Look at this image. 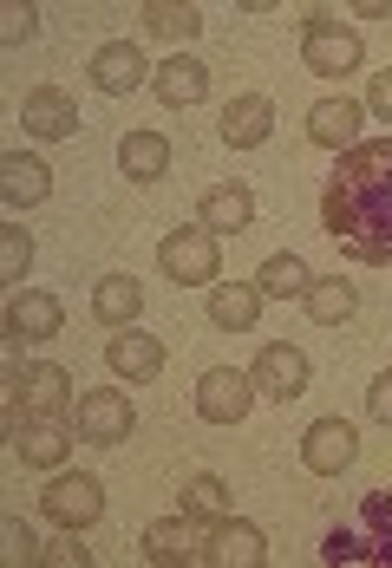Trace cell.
<instances>
[{
	"label": "cell",
	"instance_id": "obj_1",
	"mask_svg": "<svg viewBox=\"0 0 392 568\" xmlns=\"http://www.w3.org/2000/svg\"><path fill=\"white\" fill-rule=\"evenodd\" d=\"M321 223L366 268L392 262V138L353 144L321 190Z\"/></svg>",
	"mask_w": 392,
	"mask_h": 568
},
{
	"label": "cell",
	"instance_id": "obj_2",
	"mask_svg": "<svg viewBox=\"0 0 392 568\" xmlns=\"http://www.w3.org/2000/svg\"><path fill=\"white\" fill-rule=\"evenodd\" d=\"M321 562H334V568L392 562V497H380V490H373V497H360V504L328 529Z\"/></svg>",
	"mask_w": 392,
	"mask_h": 568
},
{
	"label": "cell",
	"instance_id": "obj_3",
	"mask_svg": "<svg viewBox=\"0 0 392 568\" xmlns=\"http://www.w3.org/2000/svg\"><path fill=\"white\" fill-rule=\"evenodd\" d=\"M360 53H366V47H360V33H353V27H340L334 13H321V7L308 13L301 59H308V72H314V79H346V72L360 65Z\"/></svg>",
	"mask_w": 392,
	"mask_h": 568
},
{
	"label": "cell",
	"instance_id": "obj_4",
	"mask_svg": "<svg viewBox=\"0 0 392 568\" xmlns=\"http://www.w3.org/2000/svg\"><path fill=\"white\" fill-rule=\"evenodd\" d=\"M158 268H164L177 287H210L217 268H223V248H217L210 229H177V235L158 242Z\"/></svg>",
	"mask_w": 392,
	"mask_h": 568
},
{
	"label": "cell",
	"instance_id": "obj_5",
	"mask_svg": "<svg viewBox=\"0 0 392 568\" xmlns=\"http://www.w3.org/2000/svg\"><path fill=\"white\" fill-rule=\"evenodd\" d=\"M72 405V373L66 366H13L7 373V412H27V418H59Z\"/></svg>",
	"mask_w": 392,
	"mask_h": 568
},
{
	"label": "cell",
	"instance_id": "obj_6",
	"mask_svg": "<svg viewBox=\"0 0 392 568\" xmlns=\"http://www.w3.org/2000/svg\"><path fill=\"white\" fill-rule=\"evenodd\" d=\"M249 405H255V379L235 373V366H210V373L197 379V418H203V425H242Z\"/></svg>",
	"mask_w": 392,
	"mask_h": 568
},
{
	"label": "cell",
	"instance_id": "obj_7",
	"mask_svg": "<svg viewBox=\"0 0 392 568\" xmlns=\"http://www.w3.org/2000/svg\"><path fill=\"white\" fill-rule=\"evenodd\" d=\"M353 457H360V432H353L346 418H314V425L301 432V464H308L314 477H340Z\"/></svg>",
	"mask_w": 392,
	"mask_h": 568
},
{
	"label": "cell",
	"instance_id": "obj_8",
	"mask_svg": "<svg viewBox=\"0 0 392 568\" xmlns=\"http://www.w3.org/2000/svg\"><path fill=\"white\" fill-rule=\"evenodd\" d=\"M40 504H47V516L66 523V529H92V523L105 516V484L86 477V470H79V477H53Z\"/></svg>",
	"mask_w": 392,
	"mask_h": 568
},
{
	"label": "cell",
	"instance_id": "obj_9",
	"mask_svg": "<svg viewBox=\"0 0 392 568\" xmlns=\"http://www.w3.org/2000/svg\"><path fill=\"white\" fill-rule=\"evenodd\" d=\"M249 379H255V393H262V398H281V405H288V398L308 393V353H301V346H288V341H269Z\"/></svg>",
	"mask_w": 392,
	"mask_h": 568
},
{
	"label": "cell",
	"instance_id": "obj_10",
	"mask_svg": "<svg viewBox=\"0 0 392 568\" xmlns=\"http://www.w3.org/2000/svg\"><path fill=\"white\" fill-rule=\"evenodd\" d=\"M59 321H66V307H59L53 294L27 287V294H13V301H7V346H40V341H53Z\"/></svg>",
	"mask_w": 392,
	"mask_h": 568
},
{
	"label": "cell",
	"instance_id": "obj_11",
	"mask_svg": "<svg viewBox=\"0 0 392 568\" xmlns=\"http://www.w3.org/2000/svg\"><path fill=\"white\" fill-rule=\"evenodd\" d=\"M20 131L59 144V138H72V131H79V105H72L59 85H33V92H27V105H20Z\"/></svg>",
	"mask_w": 392,
	"mask_h": 568
},
{
	"label": "cell",
	"instance_id": "obj_12",
	"mask_svg": "<svg viewBox=\"0 0 392 568\" xmlns=\"http://www.w3.org/2000/svg\"><path fill=\"white\" fill-rule=\"evenodd\" d=\"M72 452V425L66 418H27L20 432H13V457L27 464V470H59Z\"/></svg>",
	"mask_w": 392,
	"mask_h": 568
},
{
	"label": "cell",
	"instance_id": "obj_13",
	"mask_svg": "<svg viewBox=\"0 0 392 568\" xmlns=\"http://www.w3.org/2000/svg\"><path fill=\"white\" fill-rule=\"evenodd\" d=\"M79 438H86V445H124V438H131V398L124 393H86L79 398Z\"/></svg>",
	"mask_w": 392,
	"mask_h": 568
},
{
	"label": "cell",
	"instance_id": "obj_14",
	"mask_svg": "<svg viewBox=\"0 0 392 568\" xmlns=\"http://www.w3.org/2000/svg\"><path fill=\"white\" fill-rule=\"evenodd\" d=\"M203 562H217V568H262V562H269V542H262V529H255V523L223 516V523H217V536H210V549H203Z\"/></svg>",
	"mask_w": 392,
	"mask_h": 568
},
{
	"label": "cell",
	"instance_id": "obj_15",
	"mask_svg": "<svg viewBox=\"0 0 392 568\" xmlns=\"http://www.w3.org/2000/svg\"><path fill=\"white\" fill-rule=\"evenodd\" d=\"M203 549H210V542H197L190 516H164V523L144 529V556L158 568H190V562H203Z\"/></svg>",
	"mask_w": 392,
	"mask_h": 568
},
{
	"label": "cell",
	"instance_id": "obj_16",
	"mask_svg": "<svg viewBox=\"0 0 392 568\" xmlns=\"http://www.w3.org/2000/svg\"><path fill=\"white\" fill-rule=\"evenodd\" d=\"M105 359H112L118 379H158L164 373V341H151V334H138V327H118V341L105 346Z\"/></svg>",
	"mask_w": 392,
	"mask_h": 568
},
{
	"label": "cell",
	"instance_id": "obj_17",
	"mask_svg": "<svg viewBox=\"0 0 392 568\" xmlns=\"http://www.w3.org/2000/svg\"><path fill=\"white\" fill-rule=\"evenodd\" d=\"M203 229L210 235H242V229L255 223V196H249V183H217V190H203Z\"/></svg>",
	"mask_w": 392,
	"mask_h": 568
},
{
	"label": "cell",
	"instance_id": "obj_18",
	"mask_svg": "<svg viewBox=\"0 0 392 568\" xmlns=\"http://www.w3.org/2000/svg\"><path fill=\"white\" fill-rule=\"evenodd\" d=\"M92 79H99V92L124 99V92H138V85H144V53H138L131 40H112V47H99V53H92Z\"/></svg>",
	"mask_w": 392,
	"mask_h": 568
},
{
	"label": "cell",
	"instance_id": "obj_19",
	"mask_svg": "<svg viewBox=\"0 0 392 568\" xmlns=\"http://www.w3.org/2000/svg\"><path fill=\"white\" fill-rule=\"evenodd\" d=\"M269 131H275V105H269L262 92H242V99H229V112H223V138H229V144L255 151Z\"/></svg>",
	"mask_w": 392,
	"mask_h": 568
},
{
	"label": "cell",
	"instance_id": "obj_20",
	"mask_svg": "<svg viewBox=\"0 0 392 568\" xmlns=\"http://www.w3.org/2000/svg\"><path fill=\"white\" fill-rule=\"evenodd\" d=\"M0 190H7V203H47V190H53V171L40 164V158H27V151H7L0 158Z\"/></svg>",
	"mask_w": 392,
	"mask_h": 568
},
{
	"label": "cell",
	"instance_id": "obj_21",
	"mask_svg": "<svg viewBox=\"0 0 392 568\" xmlns=\"http://www.w3.org/2000/svg\"><path fill=\"white\" fill-rule=\"evenodd\" d=\"M308 138L328 144V151H353V138H360V105H353V99H321V105L308 112Z\"/></svg>",
	"mask_w": 392,
	"mask_h": 568
},
{
	"label": "cell",
	"instance_id": "obj_22",
	"mask_svg": "<svg viewBox=\"0 0 392 568\" xmlns=\"http://www.w3.org/2000/svg\"><path fill=\"white\" fill-rule=\"evenodd\" d=\"M118 171L131 176V183H158L170 171V144L158 131H131L124 144H118Z\"/></svg>",
	"mask_w": 392,
	"mask_h": 568
},
{
	"label": "cell",
	"instance_id": "obj_23",
	"mask_svg": "<svg viewBox=\"0 0 392 568\" xmlns=\"http://www.w3.org/2000/svg\"><path fill=\"white\" fill-rule=\"evenodd\" d=\"M255 314H262V287H255V282L210 287V321H217L223 334H249V327H255Z\"/></svg>",
	"mask_w": 392,
	"mask_h": 568
},
{
	"label": "cell",
	"instance_id": "obj_24",
	"mask_svg": "<svg viewBox=\"0 0 392 568\" xmlns=\"http://www.w3.org/2000/svg\"><path fill=\"white\" fill-rule=\"evenodd\" d=\"M138 307H144L138 275H105V282L92 287V314H99L105 327H131V321H138Z\"/></svg>",
	"mask_w": 392,
	"mask_h": 568
},
{
	"label": "cell",
	"instance_id": "obj_25",
	"mask_svg": "<svg viewBox=\"0 0 392 568\" xmlns=\"http://www.w3.org/2000/svg\"><path fill=\"white\" fill-rule=\"evenodd\" d=\"M203 92H210V72L197 59H164L158 65V99L164 105H203Z\"/></svg>",
	"mask_w": 392,
	"mask_h": 568
},
{
	"label": "cell",
	"instance_id": "obj_26",
	"mask_svg": "<svg viewBox=\"0 0 392 568\" xmlns=\"http://www.w3.org/2000/svg\"><path fill=\"white\" fill-rule=\"evenodd\" d=\"M255 287H262V294H275V301H308L314 275H308V262H301V255H269V262H262V275H255Z\"/></svg>",
	"mask_w": 392,
	"mask_h": 568
},
{
	"label": "cell",
	"instance_id": "obj_27",
	"mask_svg": "<svg viewBox=\"0 0 392 568\" xmlns=\"http://www.w3.org/2000/svg\"><path fill=\"white\" fill-rule=\"evenodd\" d=\"M353 307H360V294L340 282V275H314V287H308V314H314L321 327H340V321H353Z\"/></svg>",
	"mask_w": 392,
	"mask_h": 568
},
{
	"label": "cell",
	"instance_id": "obj_28",
	"mask_svg": "<svg viewBox=\"0 0 392 568\" xmlns=\"http://www.w3.org/2000/svg\"><path fill=\"white\" fill-rule=\"evenodd\" d=\"M138 20H144L151 33H164V40H190V33H203V13L183 7V0H144Z\"/></svg>",
	"mask_w": 392,
	"mask_h": 568
},
{
	"label": "cell",
	"instance_id": "obj_29",
	"mask_svg": "<svg viewBox=\"0 0 392 568\" xmlns=\"http://www.w3.org/2000/svg\"><path fill=\"white\" fill-rule=\"evenodd\" d=\"M183 516H197V523H223L229 516V490H223V477H190L183 484Z\"/></svg>",
	"mask_w": 392,
	"mask_h": 568
},
{
	"label": "cell",
	"instance_id": "obj_30",
	"mask_svg": "<svg viewBox=\"0 0 392 568\" xmlns=\"http://www.w3.org/2000/svg\"><path fill=\"white\" fill-rule=\"evenodd\" d=\"M27 262H33V242H27V229H0V275H7V282H20V275H27Z\"/></svg>",
	"mask_w": 392,
	"mask_h": 568
},
{
	"label": "cell",
	"instance_id": "obj_31",
	"mask_svg": "<svg viewBox=\"0 0 392 568\" xmlns=\"http://www.w3.org/2000/svg\"><path fill=\"white\" fill-rule=\"evenodd\" d=\"M0 536H7V562H13V568H27V562H40V556H47L20 516H7V523H0Z\"/></svg>",
	"mask_w": 392,
	"mask_h": 568
},
{
	"label": "cell",
	"instance_id": "obj_32",
	"mask_svg": "<svg viewBox=\"0 0 392 568\" xmlns=\"http://www.w3.org/2000/svg\"><path fill=\"white\" fill-rule=\"evenodd\" d=\"M33 27H40V13H33L27 0H7V13H0V40H7V47H20Z\"/></svg>",
	"mask_w": 392,
	"mask_h": 568
},
{
	"label": "cell",
	"instance_id": "obj_33",
	"mask_svg": "<svg viewBox=\"0 0 392 568\" xmlns=\"http://www.w3.org/2000/svg\"><path fill=\"white\" fill-rule=\"evenodd\" d=\"M40 562H53V568H86V562H92V549L79 542V529H66L59 542H47V556H40Z\"/></svg>",
	"mask_w": 392,
	"mask_h": 568
},
{
	"label": "cell",
	"instance_id": "obj_34",
	"mask_svg": "<svg viewBox=\"0 0 392 568\" xmlns=\"http://www.w3.org/2000/svg\"><path fill=\"white\" fill-rule=\"evenodd\" d=\"M366 112H380V118L392 124V65L373 79V85H366Z\"/></svg>",
	"mask_w": 392,
	"mask_h": 568
},
{
	"label": "cell",
	"instance_id": "obj_35",
	"mask_svg": "<svg viewBox=\"0 0 392 568\" xmlns=\"http://www.w3.org/2000/svg\"><path fill=\"white\" fill-rule=\"evenodd\" d=\"M366 412H373L380 425H392V373H380V379H373V393H366Z\"/></svg>",
	"mask_w": 392,
	"mask_h": 568
}]
</instances>
